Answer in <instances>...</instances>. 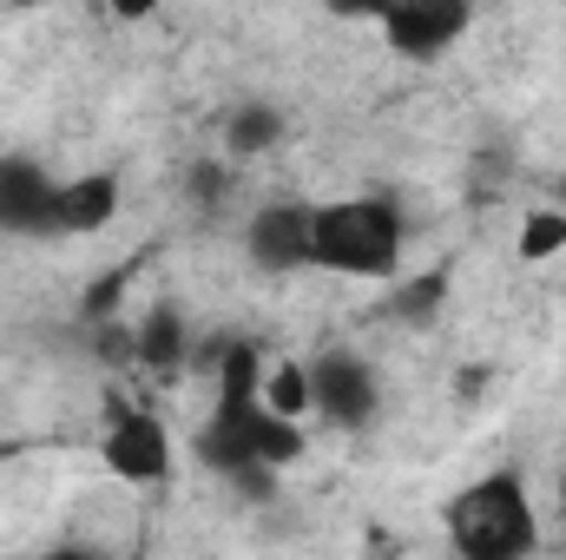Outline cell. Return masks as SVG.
Masks as SVG:
<instances>
[{
	"label": "cell",
	"instance_id": "cell-1",
	"mask_svg": "<svg viewBox=\"0 0 566 560\" xmlns=\"http://www.w3.org/2000/svg\"><path fill=\"white\" fill-rule=\"evenodd\" d=\"M441 528H448V548L461 560H527L541 548V515L527 501V481L507 468L461 488L441 508Z\"/></svg>",
	"mask_w": 566,
	"mask_h": 560
},
{
	"label": "cell",
	"instance_id": "cell-2",
	"mask_svg": "<svg viewBox=\"0 0 566 560\" xmlns=\"http://www.w3.org/2000/svg\"><path fill=\"white\" fill-rule=\"evenodd\" d=\"M310 265H323L336 278H396V265H402V211L389 198H336V205H316Z\"/></svg>",
	"mask_w": 566,
	"mask_h": 560
},
{
	"label": "cell",
	"instance_id": "cell-3",
	"mask_svg": "<svg viewBox=\"0 0 566 560\" xmlns=\"http://www.w3.org/2000/svg\"><path fill=\"white\" fill-rule=\"evenodd\" d=\"M376 370L363 363V356H349V350H329V356H316L310 363V409L316 416H329L336 428H363V422L376 416Z\"/></svg>",
	"mask_w": 566,
	"mask_h": 560
},
{
	"label": "cell",
	"instance_id": "cell-4",
	"mask_svg": "<svg viewBox=\"0 0 566 560\" xmlns=\"http://www.w3.org/2000/svg\"><path fill=\"white\" fill-rule=\"evenodd\" d=\"M99 462H106L119 481H133V488H158V481L171 475V435H165L158 416L126 409V416H113V428H106Z\"/></svg>",
	"mask_w": 566,
	"mask_h": 560
},
{
	"label": "cell",
	"instance_id": "cell-5",
	"mask_svg": "<svg viewBox=\"0 0 566 560\" xmlns=\"http://www.w3.org/2000/svg\"><path fill=\"white\" fill-rule=\"evenodd\" d=\"M310 245H316V205H303V198L264 205L251 218V231H244V251H251L258 271H303Z\"/></svg>",
	"mask_w": 566,
	"mask_h": 560
},
{
	"label": "cell",
	"instance_id": "cell-6",
	"mask_svg": "<svg viewBox=\"0 0 566 560\" xmlns=\"http://www.w3.org/2000/svg\"><path fill=\"white\" fill-rule=\"evenodd\" d=\"M468 27H474V13H468L461 0H402V7L382 13V33H389V46H396L402 60H434V53H448Z\"/></svg>",
	"mask_w": 566,
	"mask_h": 560
},
{
	"label": "cell",
	"instance_id": "cell-7",
	"mask_svg": "<svg viewBox=\"0 0 566 560\" xmlns=\"http://www.w3.org/2000/svg\"><path fill=\"white\" fill-rule=\"evenodd\" d=\"M53 198L60 185L46 178L40 158H0V238H46L53 231Z\"/></svg>",
	"mask_w": 566,
	"mask_h": 560
},
{
	"label": "cell",
	"instance_id": "cell-8",
	"mask_svg": "<svg viewBox=\"0 0 566 560\" xmlns=\"http://www.w3.org/2000/svg\"><path fill=\"white\" fill-rule=\"evenodd\" d=\"M119 211V178L113 172H86V178H66L60 198H53V231L60 238H93L106 231Z\"/></svg>",
	"mask_w": 566,
	"mask_h": 560
},
{
	"label": "cell",
	"instance_id": "cell-9",
	"mask_svg": "<svg viewBox=\"0 0 566 560\" xmlns=\"http://www.w3.org/2000/svg\"><path fill=\"white\" fill-rule=\"evenodd\" d=\"M133 356L151 370H178L185 363V310L178 303H151L133 330Z\"/></svg>",
	"mask_w": 566,
	"mask_h": 560
},
{
	"label": "cell",
	"instance_id": "cell-10",
	"mask_svg": "<svg viewBox=\"0 0 566 560\" xmlns=\"http://www.w3.org/2000/svg\"><path fill=\"white\" fill-rule=\"evenodd\" d=\"M258 390H264V356L251 343H231L218 356V409H251Z\"/></svg>",
	"mask_w": 566,
	"mask_h": 560
},
{
	"label": "cell",
	"instance_id": "cell-11",
	"mask_svg": "<svg viewBox=\"0 0 566 560\" xmlns=\"http://www.w3.org/2000/svg\"><path fill=\"white\" fill-rule=\"evenodd\" d=\"M283 139V113L277 106H231V120H224V152L231 158H258V152H271Z\"/></svg>",
	"mask_w": 566,
	"mask_h": 560
},
{
	"label": "cell",
	"instance_id": "cell-12",
	"mask_svg": "<svg viewBox=\"0 0 566 560\" xmlns=\"http://www.w3.org/2000/svg\"><path fill=\"white\" fill-rule=\"evenodd\" d=\"M258 403H264V416H277V422H303L310 416V363H277V370H264Z\"/></svg>",
	"mask_w": 566,
	"mask_h": 560
},
{
	"label": "cell",
	"instance_id": "cell-13",
	"mask_svg": "<svg viewBox=\"0 0 566 560\" xmlns=\"http://www.w3.org/2000/svg\"><path fill=\"white\" fill-rule=\"evenodd\" d=\"M441 303H448V271H422V278L396 283L389 317H402V323H428V317H441Z\"/></svg>",
	"mask_w": 566,
	"mask_h": 560
},
{
	"label": "cell",
	"instance_id": "cell-14",
	"mask_svg": "<svg viewBox=\"0 0 566 560\" xmlns=\"http://www.w3.org/2000/svg\"><path fill=\"white\" fill-rule=\"evenodd\" d=\"M514 251H521V265H547V258H560L566 251V211H527Z\"/></svg>",
	"mask_w": 566,
	"mask_h": 560
},
{
	"label": "cell",
	"instance_id": "cell-15",
	"mask_svg": "<svg viewBox=\"0 0 566 560\" xmlns=\"http://www.w3.org/2000/svg\"><path fill=\"white\" fill-rule=\"evenodd\" d=\"M119 290H126V271H113V278H106L99 290H93V297H86V317H106V310L119 303Z\"/></svg>",
	"mask_w": 566,
	"mask_h": 560
},
{
	"label": "cell",
	"instance_id": "cell-16",
	"mask_svg": "<svg viewBox=\"0 0 566 560\" xmlns=\"http://www.w3.org/2000/svg\"><path fill=\"white\" fill-rule=\"evenodd\" d=\"M191 191H198V198L211 205V198L224 191V165H198V172H191Z\"/></svg>",
	"mask_w": 566,
	"mask_h": 560
},
{
	"label": "cell",
	"instance_id": "cell-17",
	"mask_svg": "<svg viewBox=\"0 0 566 560\" xmlns=\"http://www.w3.org/2000/svg\"><path fill=\"white\" fill-rule=\"evenodd\" d=\"M46 560H99V554H86V548H60V554H46Z\"/></svg>",
	"mask_w": 566,
	"mask_h": 560
},
{
	"label": "cell",
	"instance_id": "cell-18",
	"mask_svg": "<svg viewBox=\"0 0 566 560\" xmlns=\"http://www.w3.org/2000/svg\"><path fill=\"white\" fill-rule=\"evenodd\" d=\"M560 521H566V475H560Z\"/></svg>",
	"mask_w": 566,
	"mask_h": 560
}]
</instances>
